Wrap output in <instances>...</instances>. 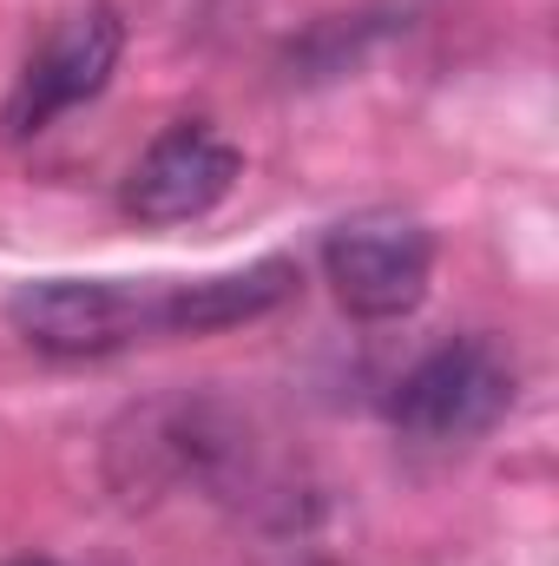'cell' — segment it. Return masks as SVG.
I'll return each instance as SVG.
<instances>
[{
	"mask_svg": "<svg viewBox=\"0 0 559 566\" xmlns=\"http://www.w3.org/2000/svg\"><path fill=\"white\" fill-rule=\"evenodd\" d=\"M238 171H244V151L218 126L178 119V126H165L145 145V158L133 165V178L119 191V205L139 224H191V218H204L211 205L231 198Z\"/></svg>",
	"mask_w": 559,
	"mask_h": 566,
	"instance_id": "5b68a950",
	"label": "cell"
},
{
	"mask_svg": "<svg viewBox=\"0 0 559 566\" xmlns=\"http://www.w3.org/2000/svg\"><path fill=\"white\" fill-rule=\"evenodd\" d=\"M119 46H126V20H119L113 7H80V13H66V20L40 40V53L20 66V86H13V99H7V113H0L7 139L46 133L60 113L86 106V99L113 80Z\"/></svg>",
	"mask_w": 559,
	"mask_h": 566,
	"instance_id": "277c9868",
	"label": "cell"
},
{
	"mask_svg": "<svg viewBox=\"0 0 559 566\" xmlns=\"http://www.w3.org/2000/svg\"><path fill=\"white\" fill-rule=\"evenodd\" d=\"M323 271H329L349 316L395 323L428 296L434 244L409 211H356L323 238Z\"/></svg>",
	"mask_w": 559,
	"mask_h": 566,
	"instance_id": "3957f363",
	"label": "cell"
},
{
	"mask_svg": "<svg viewBox=\"0 0 559 566\" xmlns=\"http://www.w3.org/2000/svg\"><path fill=\"white\" fill-rule=\"evenodd\" d=\"M13 566H53V560H13Z\"/></svg>",
	"mask_w": 559,
	"mask_h": 566,
	"instance_id": "8992f818",
	"label": "cell"
},
{
	"mask_svg": "<svg viewBox=\"0 0 559 566\" xmlns=\"http://www.w3.org/2000/svg\"><path fill=\"white\" fill-rule=\"evenodd\" d=\"M13 329L60 363L113 356L151 336H184V283H119V277H46L20 283L7 303Z\"/></svg>",
	"mask_w": 559,
	"mask_h": 566,
	"instance_id": "6da1fadb",
	"label": "cell"
},
{
	"mask_svg": "<svg viewBox=\"0 0 559 566\" xmlns=\"http://www.w3.org/2000/svg\"><path fill=\"white\" fill-rule=\"evenodd\" d=\"M514 409V363L487 336H454L428 349L389 396V422L421 448H467Z\"/></svg>",
	"mask_w": 559,
	"mask_h": 566,
	"instance_id": "7a4b0ae2",
	"label": "cell"
}]
</instances>
